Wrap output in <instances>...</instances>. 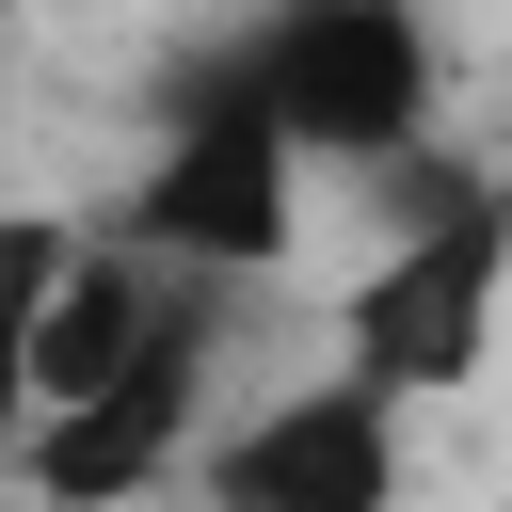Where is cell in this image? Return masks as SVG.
<instances>
[{
    "mask_svg": "<svg viewBox=\"0 0 512 512\" xmlns=\"http://www.w3.org/2000/svg\"><path fill=\"white\" fill-rule=\"evenodd\" d=\"M240 64H256V96L304 128L320 176H384V160H416L432 112H448V32H432V0H272V16L240 32Z\"/></svg>",
    "mask_w": 512,
    "mask_h": 512,
    "instance_id": "3",
    "label": "cell"
},
{
    "mask_svg": "<svg viewBox=\"0 0 512 512\" xmlns=\"http://www.w3.org/2000/svg\"><path fill=\"white\" fill-rule=\"evenodd\" d=\"M224 320H192V336H160L128 384H96V400H16V496L32 512H128V496H176L192 464H208V432H224Z\"/></svg>",
    "mask_w": 512,
    "mask_h": 512,
    "instance_id": "5",
    "label": "cell"
},
{
    "mask_svg": "<svg viewBox=\"0 0 512 512\" xmlns=\"http://www.w3.org/2000/svg\"><path fill=\"white\" fill-rule=\"evenodd\" d=\"M304 208H320V160H304V128L256 96V64H240V48H224L208 80H176V96H160L144 176L112 192V224H128L144 256L224 272V288H256L272 256H304Z\"/></svg>",
    "mask_w": 512,
    "mask_h": 512,
    "instance_id": "2",
    "label": "cell"
},
{
    "mask_svg": "<svg viewBox=\"0 0 512 512\" xmlns=\"http://www.w3.org/2000/svg\"><path fill=\"white\" fill-rule=\"evenodd\" d=\"M192 496L208 512H400L416 496V400L336 352V368H304L272 400H224Z\"/></svg>",
    "mask_w": 512,
    "mask_h": 512,
    "instance_id": "4",
    "label": "cell"
},
{
    "mask_svg": "<svg viewBox=\"0 0 512 512\" xmlns=\"http://www.w3.org/2000/svg\"><path fill=\"white\" fill-rule=\"evenodd\" d=\"M368 272L336 288V352L352 368H384L400 400H448V384H480V352H496V304H512V176H480V160H448V144H416V160H384L368 176Z\"/></svg>",
    "mask_w": 512,
    "mask_h": 512,
    "instance_id": "1",
    "label": "cell"
}]
</instances>
